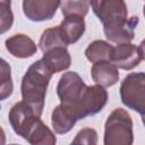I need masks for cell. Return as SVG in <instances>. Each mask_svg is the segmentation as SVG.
<instances>
[{
  "label": "cell",
  "mask_w": 145,
  "mask_h": 145,
  "mask_svg": "<svg viewBox=\"0 0 145 145\" xmlns=\"http://www.w3.org/2000/svg\"><path fill=\"white\" fill-rule=\"evenodd\" d=\"M93 12L103 24L105 37L116 44L131 42L135 37V28L138 17H128L125 0H89Z\"/></svg>",
  "instance_id": "6da1fadb"
},
{
  "label": "cell",
  "mask_w": 145,
  "mask_h": 145,
  "mask_svg": "<svg viewBox=\"0 0 145 145\" xmlns=\"http://www.w3.org/2000/svg\"><path fill=\"white\" fill-rule=\"evenodd\" d=\"M53 72L44 65L42 59L33 62L22 78V100L28 104L40 117L42 116L46 89Z\"/></svg>",
  "instance_id": "7a4b0ae2"
},
{
  "label": "cell",
  "mask_w": 145,
  "mask_h": 145,
  "mask_svg": "<svg viewBox=\"0 0 145 145\" xmlns=\"http://www.w3.org/2000/svg\"><path fill=\"white\" fill-rule=\"evenodd\" d=\"M104 145H131L134 142L133 120L121 108L114 109L104 125Z\"/></svg>",
  "instance_id": "3957f363"
},
{
  "label": "cell",
  "mask_w": 145,
  "mask_h": 145,
  "mask_svg": "<svg viewBox=\"0 0 145 145\" xmlns=\"http://www.w3.org/2000/svg\"><path fill=\"white\" fill-rule=\"evenodd\" d=\"M120 99L123 105L144 117L145 112V74L130 72L120 84Z\"/></svg>",
  "instance_id": "277c9868"
},
{
  "label": "cell",
  "mask_w": 145,
  "mask_h": 145,
  "mask_svg": "<svg viewBox=\"0 0 145 145\" xmlns=\"http://www.w3.org/2000/svg\"><path fill=\"white\" fill-rule=\"evenodd\" d=\"M87 85L76 71L65 72L57 85V94L60 104L75 117V110L85 94ZM76 118V117H75Z\"/></svg>",
  "instance_id": "5b68a950"
},
{
  "label": "cell",
  "mask_w": 145,
  "mask_h": 145,
  "mask_svg": "<svg viewBox=\"0 0 145 145\" xmlns=\"http://www.w3.org/2000/svg\"><path fill=\"white\" fill-rule=\"evenodd\" d=\"M8 119L12 130L25 140L41 121V117L24 101L17 102L11 106Z\"/></svg>",
  "instance_id": "8992f818"
},
{
  "label": "cell",
  "mask_w": 145,
  "mask_h": 145,
  "mask_svg": "<svg viewBox=\"0 0 145 145\" xmlns=\"http://www.w3.org/2000/svg\"><path fill=\"white\" fill-rule=\"evenodd\" d=\"M144 60V44L143 42L139 45L128 43L117 44L112 48L110 61L120 69L131 70L137 67Z\"/></svg>",
  "instance_id": "52a82bcc"
},
{
  "label": "cell",
  "mask_w": 145,
  "mask_h": 145,
  "mask_svg": "<svg viewBox=\"0 0 145 145\" xmlns=\"http://www.w3.org/2000/svg\"><path fill=\"white\" fill-rule=\"evenodd\" d=\"M60 0H23V12L31 22H45L54 17Z\"/></svg>",
  "instance_id": "ba28073f"
},
{
  "label": "cell",
  "mask_w": 145,
  "mask_h": 145,
  "mask_svg": "<svg viewBox=\"0 0 145 145\" xmlns=\"http://www.w3.org/2000/svg\"><path fill=\"white\" fill-rule=\"evenodd\" d=\"M7 51L16 58L26 59L33 57L37 51V45L28 35L18 33L9 36L5 42Z\"/></svg>",
  "instance_id": "9c48e42d"
},
{
  "label": "cell",
  "mask_w": 145,
  "mask_h": 145,
  "mask_svg": "<svg viewBox=\"0 0 145 145\" xmlns=\"http://www.w3.org/2000/svg\"><path fill=\"white\" fill-rule=\"evenodd\" d=\"M91 75L93 82L102 87L113 86L119 80V70L111 61L94 62L91 69Z\"/></svg>",
  "instance_id": "30bf717a"
},
{
  "label": "cell",
  "mask_w": 145,
  "mask_h": 145,
  "mask_svg": "<svg viewBox=\"0 0 145 145\" xmlns=\"http://www.w3.org/2000/svg\"><path fill=\"white\" fill-rule=\"evenodd\" d=\"M58 27L65 42L67 43V45H69L76 43L84 35L86 26L84 17L77 15H69L65 16L63 20L60 23Z\"/></svg>",
  "instance_id": "8fae6325"
},
{
  "label": "cell",
  "mask_w": 145,
  "mask_h": 145,
  "mask_svg": "<svg viewBox=\"0 0 145 145\" xmlns=\"http://www.w3.org/2000/svg\"><path fill=\"white\" fill-rule=\"evenodd\" d=\"M42 61L53 74H57L70 67L71 57L66 46H57L43 52Z\"/></svg>",
  "instance_id": "7c38bea8"
},
{
  "label": "cell",
  "mask_w": 145,
  "mask_h": 145,
  "mask_svg": "<svg viewBox=\"0 0 145 145\" xmlns=\"http://www.w3.org/2000/svg\"><path fill=\"white\" fill-rule=\"evenodd\" d=\"M77 119L68 111L66 110L61 104L57 105L51 114V123L52 128L56 134L63 135L69 133L72 127L75 126Z\"/></svg>",
  "instance_id": "4fadbf2b"
},
{
  "label": "cell",
  "mask_w": 145,
  "mask_h": 145,
  "mask_svg": "<svg viewBox=\"0 0 145 145\" xmlns=\"http://www.w3.org/2000/svg\"><path fill=\"white\" fill-rule=\"evenodd\" d=\"M112 45L103 40H95L88 44L85 50V57L92 63L97 61H110Z\"/></svg>",
  "instance_id": "5bb4252c"
},
{
  "label": "cell",
  "mask_w": 145,
  "mask_h": 145,
  "mask_svg": "<svg viewBox=\"0 0 145 145\" xmlns=\"http://www.w3.org/2000/svg\"><path fill=\"white\" fill-rule=\"evenodd\" d=\"M32 145H54L57 138L54 133L41 120L26 139Z\"/></svg>",
  "instance_id": "9a60e30c"
},
{
  "label": "cell",
  "mask_w": 145,
  "mask_h": 145,
  "mask_svg": "<svg viewBox=\"0 0 145 145\" xmlns=\"http://www.w3.org/2000/svg\"><path fill=\"white\" fill-rule=\"evenodd\" d=\"M37 45L40 46L42 52H45V51L57 48V46H66V48L68 46L67 43L65 42L58 26L50 27V28H46L45 31H43Z\"/></svg>",
  "instance_id": "2e32d148"
},
{
  "label": "cell",
  "mask_w": 145,
  "mask_h": 145,
  "mask_svg": "<svg viewBox=\"0 0 145 145\" xmlns=\"http://www.w3.org/2000/svg\"><path fill=\"white\" fill-rule=\"evenodd\" d=\"M14 91L10 65L0 58V102L8 99Z\"/></svg>",
  "instance_id": "e0dca14e"
},
{
  "label": "cell",
  "mask_w": 145,
  "mask_h": 145,
  "mask_svg": "<svg viewBox=\"0 0 145 145\" xmlns=\"http://www.w3.org/2000/svg\"><path fill=\"white\" fill-rule=\"evenodd\" d=\"M60 7L63 16L77 15L85 17L88 12L89 0H60Z\"/></svg>",
  "instance_id": "ac0fdd59"
},
{
  "label": "cell",
  "mask_w": 145,
  "mask_h": 145,
  "mask_svg": "<svg viewBox=\"0 0 145 145\" xmlns=\"http://www.w3.org/2000/svg\"><path fill=\"white\" fill-rule=\"evenodd\" d=\"M14 24L11 0H0V34L8 32Z\"/></svg>",
  "instance_id": "d6986e66"
},
{
  "label": "cell",
  "mask_w": 145,
  "mask_h": 145,
  "mask_svg": "<svg viewBox=\"0 0 145 145\" xmlns=\"http://www.w3.org/2000/svg\"><path fill=\"white\" fill-rule=\"evenodd\" d=\"M72 143L74 144L95 145V144H97V133L93 128H84L77 133V135L72 139Z\"/></svg>",
  "instance_id": "ffe728a7"
},
{
  "label": "cell",
  "mask_w": 145,
  "mask_h": 145,
  "mask_svg": "<svg viewBox=\"0 0 145 145\" xmlns=\"http://www.w3.org/2000/svg\"><path fill=\"white\" fill-rule=\"evenodd\" d=\"M6 143V134L3 131V129L0 127V145Z\"/></svg>",
  "instance_id": "44dd1931"
}]
</instances>
